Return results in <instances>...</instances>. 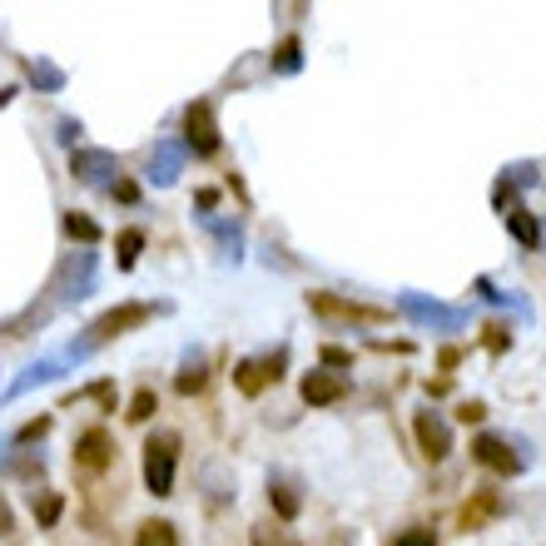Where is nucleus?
Returning <instances> with one entry per match:
<instances>
[{
	"mask_svg": "<svg viewBox=\"0 0 546 546\" xmlns=\"http://www.w3.org/2000/svg\"><path fill=\"white\" fill-rule=\"evenodd\" d=\"M60 507H65V502H60V492H45V497L35 502V517H40L45 527H55V517H60Z\"/></svg>",
	"mask_w": 546,
	"mask_h": 546,
	"instance_id": "obj_24",
	"label": "nucleus"
},
{
	"mask_svg": "<svg viewBox=\"0 0 546 546\" xmlns=\"http://www.w3.org/2000/svg\"><path fill=\"white\" fill-rule=\"evenodd\" d=\"M135 546H179V532H174V522H144Z\"/></svg>",
	"mask_w": 546,
	"mask_h": 546,
	"instance_id": "obj_18",
	"label": "nucleus"
},
{
	"mask_svg": "<svg viewBox=\"0 0 546 546\" xmlns=\"http://www.w3.org/2000/svg\"><path fill=\"white\" fill-rule=\"evenodd\" d=\"M472 457H477L487 472H502V477L522 472V457H512V447H507L502 437H477V442H472Z\"/></svg>",
	"mask_w": 546,
	"mask_h": 546,
	"instance_id": "obj_12",
	"label": "nucleus"
},
{
	"mask_svg": "<svg viewBox=\"0 0 546 546\" xmlns=\"http://www.w3.org/2000/svg\"><path fill=\"white\" fill-rule=\"evenodd\" d=\"M75 135H80V125L75 120H60V144H70Z\"/></svg>",
	"mask_w": 546,
	"mask_h": 546,
	"instance_id": "obj_32",
	"label": "nucleus"
},
{
	"mask_svg": "<svg viewBox=\"0 0 546 546\" xmlns=\"http://www.w3.org/2000/svg\"><path fill=\"white\" fill-rule=\"evenodd\" d=\"M184 149H194V154H214L219 149V125H214V110L204 100L184 110Z\"/></svg>",
	"mask_w": 546,
	"mask_h": 546,
	"instance_id": "obj_8",
	"label": "nucleus"
},
{
	"mask_svg": "<svg viewBox=\"0 0 546 546\" xmlns=\"http://www.w3.org/2000/svg\"><path fill=\"white\" fill-rule=\"evenodd\" d=\"M70 174L80 184H110L115 189V174H120V159L110 149H75L70 154Z\"/></svg>",
	"mask_w": 546,
	"mask_h": 546,
	"instance_id": "obj_4",
	"label": "nucleus"
},
{
	"mask_svg": "<svg viewBox=\"0 0 546 546\" xmlns=\"http://www.w3.org/2000/svg\"><path fill=\"white\" fill-rule=\"evenodd\" d=\"M60 224H65V234H70L75 244H100V224H95L90 214H80V209H70V214H65Z\"/></svg>",
	"mask_w": 546,
	"mask_h": 546,
	"instance_id": "obj_16",
	"label": "nucleus"
},
{
	"mask_svg": "<svg viewBox=\"0 0 546 546\" xmlns=\"http://www.w3.org/2000/svg\"><path fill=\"white\" fill-rule=\"evenodd\" d=\"M457 417H462V422H482V417H487V408H482V403H462V408H457Z\"/></svg>",
	"mask_w": 546,
	"mask_h": 546,
	"instance_id": "obj_31",
	"label": "nucleus"
},
{
	"mask_svg": "<svg viewBox=\"0 0 546 546\" xmlns=\"http://www.w3.org/2000/svg\"><path fill=\"white\" fill-rule=\"evenodd\" d=\"M214 234H219V249H224V259H239V249H244V239H239V229H229V224H219Z\"/></svg>",
	"mask_w": 546,
	"mask_h": 546,
	"instance_id": "obj_25",
	"label": "nucleus"
},
{
	"mask_svg": "<svg viewBox=\"0 0 546 546\" xmlns=\"http://www.w3.org/2000/svg\"><path fill=\"white\" fill-rule=\"evenodd\" d=\"M298 65H303V45L288 35V40L273 50V70H278V75H298Z\"/></svg>",
	"mask_w": 546,
	"mask_h": 546,
	"instance_id": "obj_20",
	"label": "nucleus"
},
{
	"mask_svg": "<svg viewBox=\"0 0 546 546\" xmlns=\"http://www.w3.org/2000/svg\"><path fill=\"white\" fill-rule=\"evenodd\" d=\"M110 462H115V437L105 427H85L75 437V467L80 472H105Z\"/></svg>",
	"mask_w": 546,
	"mask_h": 546,
	"instance_id": "obj_6",
	"label": "nucleus"
},
{
	"mask_svg": "<svg viewBox=\"0 0 546 546\" xmlns=\"http://www.w3.org/2000/svg\"><path fill=\"white\" fill-rule=\"evenodd\" d=\"M204 383H209V368H204V363H189V368H184V373L174 378V388H179L184 398H189V393H199Z\"/></svg>",
	"mask_w": 546,
	"mask_h": 546,
	"instance_id": "obj_23",
	"label": "nucleus"
},
{
	"mask_svg": "<svg viewBox=\"0 0 546 546\" xmlns=\"http://www.w3.org/2000/svg\"><path fill=\"white\" fill-rule=\"evenodd\" d=\"M323 368H353V353L338 348V343H328V348H323Z\"/></svg>",
	"mask_w": 546,
	"mask_h": 546,
	"instance_id": "obj_26",
	"label": "nucleus"
},
{
	"mask_svg": "<svg viewBox=\"0 0 546 546\" xmlns=\"http://www.w3.org/2000/svg\"><path fill=\"white\" fill-rule=\"evenodd\" d=\"M497 507H502V502H497L492 492H482L477 502H467V507H462V532H477L487 517H497Z\"/></svg>",
	"mask_w": 546,
	"mask_h": 546,
	"instance_id": "obj_17",
	"label": "nucleus"
},
{
	"mask_svg": "<svg viewBox=\"0 0 546 546\" xmlns=\"http://www.w3.org/2000/svg\"><path fill=\"white\" fill-rule=\"evenodd\" d=\"M30 75H35V80H40V85H50V90H55V85H60V70H50V65H35V70H30Z\"/></svg>",
	"mask_w": 546,
	"mask_h": 546,
	"instance_id": "obj_29",
	"label": "nucleus"
},
{
	"mask_svg": "<svg viewBox=\"0 0 546 546\" xmlns=\"http://www.w3.org/2000/svg\"><path fill=\"white\" fill-rule=\"evenodd\" d=\"M298 393H303V403L328 408V403H343L348 398V378L343 373H328V368H313V373H303Z\"/></svg>",
	"mask_w": 546,
	"mask_h": 546,
	"instance_id": "obj_9",
	"label": "nucleus"
},
{
	"mask_svg": "<svg viewBox=\"0 0 546 546\" xmlns=\"http://www.w3.org/2000/svg\"><path fill=\"white\" fill-rule=\"evenodd\" d=\"M278 368H283V353L278 358H264V363H254V358H244L239 368H234V383H239V393H249V398H259L269 383H278Z\"/></svg>",
	"mask_w": 546,
	"mask_h": 546,
	"instance_id": "obj_11",
	"label": "nucleus"
},
{
	"mask_svg": "<svg viewBox=\"0 0 546 546\" xmlns=\"http://www.w3.org/2000/svg\"><path fill=\"white\" fill-rule=\"evenodd\" d=\"M269 507H273V512H278V517H283V522H293L303 502L293 497V487H283V482H273V487H269Z\"/></svg>",
	"mask_w": 546,
	"mask_h": 546,
	"instance_id": "obj_21",
	"label": "nucleus"
},
{
	"mask_svg": "<svg viewBox=\"0 0 546 546\" xmlns=\"http://www.w3.org/2000/svg\"><path fill=\"white\" fill-rule=\"evenodd\" d=\"M149 303H120V308H110V313H100L90 328H85V338L70 348V358H90L100 343H110V338H120V333H130V328H139V323H149Z\"/></svg>",
	"mask_w": 546,
	"mask_h": 546,
	"instance_id": "obj_2",
	"label": "nucleus"
},
{
	"mask_svg": "<svg viewBox=\"0 0 546 546\" xmlns=\"http://www.w3.org/2000/svg\"><path fill=\"white\" fill-rule=\"evenodd\" d=\"M115 254H120V269H135L139 254H144V229H125L115 239Z\"/></svg>",
	"mask_w": 546,
	"mask_h": 546,
	"instance_id": "obj_19",
	"label": "nucleus"
},
{
	"mask_svg": "<svg viewBox=\"0 0 546 546\" xmlns=\"http://www.w3.org/2000/svg\"><path fill=\"white\" fill-rule=\"evenodd\" d=\"M393 546H437V537H432L427 527H408V532H403Z\"/></svg>",
	"mask_w": 546,
	"mask_h": 546,
	"instance_id": "obj_27",
	"label": "nucleus"
},
{
	"mask_svg": "<svg viewBox=\"0 0 546 546\" xmlns=\"http://www.w3.org/2000/svg\"><path fill=\"white\" fill-rule=\"evenodd\" d=\"M507 343H512V338H507V328H487V348H492V353H502Z\"/></svg>",
	"mask_w": 546,
	"mask_h": 546,
	"instance_id": "obj_30",
	"label": "nucleus"
},
{
	"mask_svg": "<svg viewBox=\"0 0 546 546\" xmlns=\"http://www.w3.org/2000/svg\"><path fill=\"white\" fill-rule=\"evenodd\" d=\"M507 229H512V239H517L522 249H537V244H542V224H537V219H532L522 204L507 214Z\"/></svg>",
	"mask_w": 546,
	"mask_h": 546,
	"instance_id": "obj_14",
	"label": "nucleus"
},
{
	"mask_svg": "<svg viewBox=\"0 0 546 546\" xmlns=\"http://www.w3.org/2000/svg\"><path fill=\"white\" fill-rule=\"evenodd\" d=\"M90 293H95V254L65 259V269H60V298H65V303H80V298H90Z\"/></svg>",
	"mask_w": 546,
	"mask_h": 546,
	"instance_id": "obj_10",
	"label": "nucleus"
},
{
	"mask_svg": "<svg viewBox=\"0 0 546 546\" xmlns=\"http://www.w3.org/2000/svg\"><path fill=\"white\" fill-rule=\"evenodd\" d=\"M412 432H417V447H422L427 462H442L452 452V427H447L442 412H417L412 417Z\"/></svg>",
	"mask_w": 546,
	"mask_h": 546,
	"instance_id": "obj_5",
	"label": "nucleus"
},
{
	"mask_svg": "<svg viewBox=\"0 0 546 546\" xmlns=\"http://www.w3.org/2000/svg\"><path fill=\"white\" fill-rule=\"evenodd\" d=\"M308 308L323 313V318H338V323H383V308L348 303V298H338V293H308Z\"/></svg>",
	"mask_w": 546,
	"mask_h": 546,
	"instance_id": "obj_7",
	"label": "nucleus"
},
{
	"mask_svg": "<svg viewBox=\"0 0 546 546\" xmlns=\"http://www.w3.org/2000/svg\"><path fill=\"white\" fill-rule=\"evenodd\" d=\"M184 144H154V154H149V179L154 184H174L179 179V169H184Z\"/></svg>",
	"mask_w": 546,
	"mask_h": 546,
	"instance_id": "obj_13",
	"label": "nucleus"
},
{
	"mask_svg": "<svg viewBox=\"0 0 546 546\" xmlns=\"http://www.w3.org/2000/svg\"><path fill=\"white\" fill-rule=\"evenodd\" d=\"M154 412H159V398H154V388H139L135 398H130V412H125V417H130V422H149Z\"/></svg>",
	"mask_w": 546,
	"mask_h": 546,
	"instance_id": "obj_22",
	"label": "nucleus"
},
{
	"mask_svg": "<svg viewBox=\"0 0 546 546\" xmlns=\"http://www.w3.org/2000/svg\"><path fill=\"white\" fill-rule=\"evenodd\" d=\"M55 378H60V363H55V358H45V363H30V368H25V378H15V388H10V393L20 398V393H30V388H40V383H55Z\"/></svg>",
	"mask_w": 546,
	"mask_h": 546,
	"instance_id": "obj_15",
	"label": "nucleus"
},
{
	"mask_svg": "<svg viewBox=\"0 0 546 546\" xmlns=\"http://www.w3.org/2000/svg\"><path fill=\"white\" fill-rule=\"evenodd\" d=\"M110 194H115L120 204H135V199H139V189L130 184V179H115V189H110Z\"/></svg>",
	"mask_w": 546,
	"mask_h": 546,
	"instance_id": "obj_28",
	"label": "nucleus"
},
{
	"mask_svg": "<svg viewBox=\"0 0 546 546\" xmlns=\"http://www.w3.org/2000/svg\"><path fill=\"white\" fill-rule=\"evenodd\" d=\"M174 467H179V432H154L144 442V487L149 497H174Z\"/></svg>",
	"mask_w": 546,
	"mask_h": 546,
	"instance_id": "obj_1",
	"label": "nucleus"
},
{
	"mask_svg": "<svg viewBox=\"0 0 546 546\" xmlns=\"http://www.w3.org/2000/svg\"><path fill=\"white\" fill-rule=\"evenodd\" d=\"M403 313H408L412 323H422V328H442V333H457V328L467 323L462 308L432 303V298H422V293H403Z\"/></svg>",
	"mask_w": 546,
	"mask_h": 546,
	"instance_id": "obj_3",
	"label": "nucleus"
}]
</instances>
